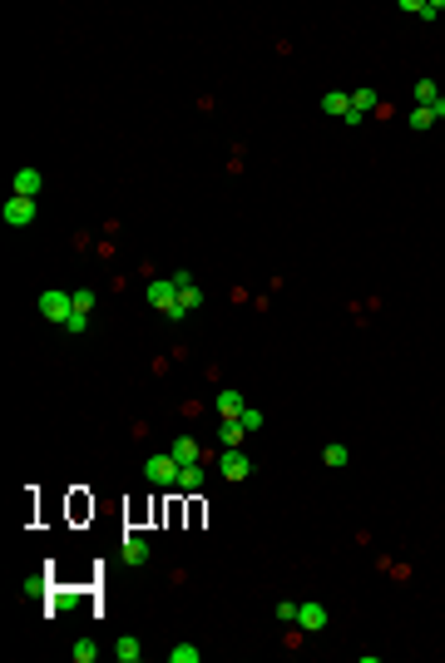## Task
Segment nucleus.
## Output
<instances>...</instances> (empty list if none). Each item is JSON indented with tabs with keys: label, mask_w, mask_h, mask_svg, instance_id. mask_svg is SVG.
<instances>
[{
	"label": "nucleus",
	"mask_w": 445,
	"mask_h": 663,
	"mask_svg": "<svg viewBox=\"0 0 445 663\" xmlns=\"http://www.w3.org/2000/svg\"><path fill=\"white\" fill-rule=\"evenodd\" d=\"M35 307H40V317H45L50 327H65L70 312H75V292H55V287H50V292H40Z\"/></svg>",
	"instance_id": "1"
},
{
	"label": "nucleus",
	"mask_w": 445,
	"mask_h": 663,
	"mask_svg": "<svg viewBox=\"0 0 445 663\" xmlns=\"http://www.w3.org/2000/svg\"><path fill=\"white\" fill-rule=\"evenodd\" d=\"M178 471H183V466H178L173 456H149V461H144V481L158 485V490H178Z\"/></svg>",
	"instance_id": "2"
},
{
	"label": "nucleus",
	"mask_w": 445,
	"mask_h": 663,
	"mask_svg": "<svg viewBox=\"0 0 445 663\" xmlns=\"http://www.w3.org/2000/svg\"><path fill=\"white\" fill-rule=\"evenodd\" d=\"M0 218H6V228H30V223H35V198L11 193V198H6V208H0Z\"/></svg>",
	"instance_id": "3"
},
{
	"label": "nucleus",
	"mask_w": 445,
	"mask_h": 663,
	"mask_svg": "<svg viewBox=\"0 0 445 663\" xmlns=\"http://www.w3.org/2000/svg\"><path fill=\"white\" fill-rule=\"evenodd\" d=\"M213 411H218V421H238V416L248 411V396L233 391V386H222V391L213 396Z\"/></svg>",
	"instance_id": "4"
},
{
	"label": "nucleus",
	"mask_w": 445,
	"mask_h": 663,
	"mask_svg": "<svg viewBox=\"0 0 445 663\" xmlns=\"http://www.w3.org/2000/svg\"><path fill=\"white\" fill-rule=\"evenodd\" d=\"M218 471H222V481H248V476H253V461H248V451L238 446V451H222V456H218Z\"/></svg>",
	"instance_id": "5"
},
{
	"label": "nucleus",
	"mask_w": 445,
	"mask_h": 663,
	"mask_svg": "<svg viewBox=\"0 0 445 663\" xmlns=\"http://www.w3.org/2000/svg\"><path fill=\"white\" fill-rule=\"evenodd\" d=\"M173 302H178V283H173V278H153V283H149V307H153V312H168Z\"/></svg>",
	"instance_id": "6"
},
{
	"label": "nucleus",
	"mask_w": 445,
	"mask_h": 663,
	"mask_svg": "<svg viewBox=\"0 0 445 663\" xmlns=\"http://www.w3.org/2000/svg\"><path fill=\"white\" fill-rule=\"evenodd\" d=\"M297 628H302V633H322V628H327V604H317V599L297 604Z\"/></svg>",
	"instance_id": "7"
},
{
	"label": "nucleus",
	"mask_w": 445,
	"mask_h": 663,
	"mask_svg": "<svg viewBox=\"0 0 445 663\" xmlns=\"http://www.w3.org/2000/svg\"><path fill=\"white\" fill-rule=\"evenodd\" d=\"M168 456H173L178 466H193V461L203 456V446H198L193 435H173V440H168Z\"/></svg>",
	"instance_id": "8"
},
{
	"label": "nucleus",
	"mask_w": 445,
	"mask_h": 663,
	"mask_svg": "<svg viewBox=\"0 0 445 663\" xmlns=\"http://www.w3.org/2000/svg\"><path fill=\"white\" fill-rule=\"evenodd\" d=\"M218 446H222V451H238V446H248V430H243V421H222V426H218Z\"/></svg>",
	"instance_id": "9"
},
{
	"label": "nucleus",
	"mask_w": 445,
	"mask_h": 663,
	"mask_svg": "<svg viewBox=\"0 0 445 663\" xmlns=\"http://www.w3.org/2000/svg\"><path fill=\"white\" fill-rule=\"evenodd\" d=\"M40 188H45L40 168H20V173H15V183H11V193H20V198H35Z\"/></svg>",
	"instance_id": "10"
},
{
	"label": "nucleus",
	"mask_w": 445,
	"mask_h": 663,
	"mask_svg": "<svg viewBox=\"0 0 445 663\" xmlns=\"http://www.w3.org/2000/svg\"><path fill=\"white\" fill-rule=\"evenodd\" d=\"M114 658H119V663H139V658H144V643H139L134 633H124V638L114 643Z\"/></svg>",
	"instance_id": "11"
},
{
	"label": "nucleus",
	"mask_w": 445,
	"mask_h": 663,
	"mask_svg": "<svg viewBox=\"0 0 445 663\" xmlns=\"http://www.w3.org/2000/svg\"><path fill=\"white\" fill-rule=\"evenodd\" d=\"M410 99H415V109H430V104L440 99V89H435V80H415V89H410Z\"/></svg>",
	"instance_id": "12"
},
{
	"label": "nucleus",
	"mask_w": 445,
	"mask_h": 663,
	"mask_svg": "<svg viewBox=\"0 0 445 663\" xmlns=\"http://www.w3.org/2000/svg\"><path fill=\"white\" fill-rule=\"evenodd\" d=\"M322 109H327V114H337V119H346V109H351V94H341V89H327V94H322Z\"/></svg>",
	"instance_id": "13"
},
{
	"label": "nucleus",
	"mask_w": 445,
	"mask_h": 663,
	"mask_svg": "<svg viewBox=\"0 0 445 663\" xmlns=\"http://www.w3.org/2000/svg\"><path fill=\"white\" fill-rule=\"evenodd\" d=\"M203 481H208V471L193 461V466H183L178 471V490H203Z\"/></svg>",
	"instance_id": "14"
},
{
	"label": "nucleus",
	"mask_w": 445,
	"mask_h": 663,
	"mask_svg": "<svg viewBox=\"0 0 445 663\" xmlns=\"http://www.w3.org/2000/svg\"><path fill=\"white\" fill-rule=\"evenodd\" d=\"M149 554H153V550H149V540H139V535H129V540H124V559H129V564H149Z\"/></svg>",
	"instance_id": "15"
},
{
	"label": "nucleus",
	"mask_w": 445,
	"mask_h": 663,
	"mask_svg": "<svg viewBox=\"0 0 445 663\" xmlns=\"http://www.w3.org/2000/svg\"><path fill=\"white\" fill-rule=\"evenodd\" d=\"M322 461H327V466H332V471H341V466H346V461H351V451H346V446H341V440H332V446H327V451H322Z\"/></svg>",
	"instance_id": "16"
},
{
	"label": "nucleus",
	"mask_w": 445,
	"mask_h": 663,
	"mask_svg": "<svg viewBox=\"0 0 445 663\" xmlns=\"http://www.w3.org/2000/svg\"><path fill=\"white\" fill-rule=\"evenodd\" d=\"M376 104H381V99H376V89H351V109H356V114H371Z\"/></svg>",
	"instance_id": "17"
},
{
	"label": "nucleus",
	"mask_w": 445,
	"mask_h": 663,
	"mask_svg": "<svg viewBox=\"0 0 445 663\" xmlns=\"http://www.w3.org/2000/svg\"><path fill=\"white\" fill-rule=\"evenodd\" d=\"M178 302H183V312H198V307H203V292H198V283L178 287Z\"/></svg>",
	"instance_id": "18"
},
{
	"label": "nucleus",
	"mask_w": 445,
	"mask_h": 663,
	"mask_svg": "<svg viewBox=\"0 0 445 663\" xmlns=\"http://www.w3.org/2000/svg\"><path fill=\"white\" fill-rule=\"evenodd\" d=\"M70 653H75V663H94V658H99L94 638H75V648H70Z\"/></svg>",
	"instance_id": "19"
},
{
	"label": "nucleus",
	"mask_w": 445,
	"mask_h": 663,
	"mask_svg": "<svg viewBox=\"0 0 445 663\" xmlns=\"http://www.w3.org/2000/svg\"><path fill=\"white\" fill-rule=\"evenodd\" d=\"M168 658H173V663H198L203 653H198L193 643H178V648H168Z\"/></svg>",
	"instance_id": "20"
},
{
	"label": "nucleus",
	"mask_w": 445,
	"mask_h": 663,
	"mask_svg": "<svg viewBox=\"0 0 445 663\" xmlns=\"http://www.w3.org/2000/svg\"><path fill=\"white\" fill-rule=\"evenodd\" d=\"M238 421H243V430H248V435H253V430H263V411H253V406H248Z\"/></svg>",
	"instance_id": "21"
},
{
	"label": "nucleus",
	"mask_w": 445,
	"mask_h": 663,
	"mask_svg": "<svg viewBox=\"0 0 445 663\" xmlns=\"http://www.w3.org/2000/svg\"><path fill=\"white\" fill-rule=\"evenodd\" d=\"M435 16H445V0H420V20H435Z\"/></svg>",
	"instance_id": "22"
},
{
	"label": "nucleus",
	"mask_w": 445,
	"mask_h": 663,
	"mask_svg": "<svg viewBox=\"0 0 445 663\" xmlns=\"http://www.w3.org/2000/svg\"><path fill=\"white\" fill-rule=\"evenodd\" d=\"M272 614H277V619H282V624H297V604H292V599H282V604H277V609H272Z\"/></svg>",
	"instance_id": "23"
},
{
	"label": "nucleus",
	"mask_w": 445,
	"mask_h": 663,
	"mask_svg": "<svg viewBox=\"0 0 445 663\" xmlns=\"http://www.w3.org/2000/svg\"><path fill=\"white\" fill-rule=\"evenodd\" d=\"M430 124H435V119H430V109H415V114H410V129H415V134H420V129H430Z\"/></svg>",
	"instance_id": "24"
},
{
	"label": "nucleus",
	"mask_w": 445,
	"mask_h": 663,
	"mask_svg": "<svg viewBox=\"0 0 445 663\" xmlns=\"http://www.w3.org/2000/svg\"><path fill=\"white\" fill-rule=\"evenodd\" d=\"M75 312H94V292H89V287L75 292Z\"/></svg>",
	"instance_id": "25"
},
{
	"label": "nucleus",
	"mask_w": 445,
	"mask_h": 663,
	"mask_svg": "<svg viewBox=\"0 0 445 663\" xmlns=\"http://www.w3.org/2000/svg\"><path fill=\"white\" fill-rule=\"evenodd\" d=\"M89 327V312H70V322H65V332H84Z\"/></svg>",
	"instance_id": "26"
},
{
	"label": "nucleus",
	"mask_w": 445,
	"mask_h": 663,
	"mask_svg": "<svg viewBox=\"0 0 445 663\" xmlns=\"http://www.w3.org/2000/svg\"><path fill=\"white\" fill-rule=\"evenodd\" d=\"M20 594H45V574H30V579L20 584Z\"/></svg>",
	"instance_id": "27"
},
{
	"label": "nucleus",
	"mask_w": 445,
	"mask_h": 663,
	"mask_svg": "<svg viewBox=\"0 0 445 663\" xmlns=\"http://www.w3.org/2000/svg\"><path fill=\"white\" fill-rule=\"evenodd\" d=\"M430 119H445V94H440V99L430 104Z\"/></svg>",
	"instance_id": "28"
}]
</instances>
